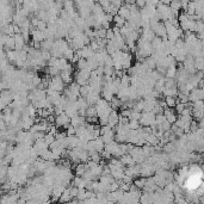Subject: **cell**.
<instances>
[{
  "label": "cell",
  "instance_id": "obj_11",
  "mask_svg": "<svg viewBox=\"0 0 204 204\" xmlns=\"http://www.w3.org/2000/svg\"><path fill=\"white\" fill-rule=\"evenodd\" d=\"M100 96H102L104 99H106L108 102H110V100L115 97V94H114V92L110 90L108 86H103L102 92H100Z\"/></svg>",
  "mask_w": 204,
  "mask_h": 204
},
{
  "label": "cell",
  "instance_id": "obj_37",
  "mask_svg": "<svg viewBox=\"0 0 204 204\" xmlns=\"http://www.w3.org/2000/svg\"><path fill=\"white\" fill-rule=\"evenodd\" d=\"M77 198L79 199V202H83L85 198H86V189H85V187H80V189H79Z\"/></svg>",
  "mask_w": 204,
  "mask_h": 204
},
{
  "label": "cell",
  "instance_id": "obj_7",
  "mask_svg": "<svg viewBox=\"0 0 204 204\" xmlns=\"http://www.w3.org/2000/svg\"><path fill=\"white\" fill-rule=\"evenodd\" d=\"M118 117H120V114L117 112V110L112 109L108 117V126L110 128H115V126L118 124Z\"/></svg>",
  "mask_w": 204,
  "mask_h": 204
},
{
  "label": "cell",
  "instance_id": "obj_4",
  "mask_svg": "<svg viewBox=\"0 0 204 204\" xmlns=\"http://www.w3.org/2000/svg\"><path fill=\"white\" fill-rule=\"evenodd\" d=\"M50 83H51V85H53V89H54L55 91H57V92H61V93H62L63 89L67 86V85L63 84V81H62V79H61V77H60V74H59V75H54V77H51V78H50Z\"/></svg>",
  "mask_w": 204,
  "mask_h": 204
},
{
  "label": "cell",
  "instance_id": "obj_33",
  "mask_svg": "<svg viewBox=\"0 0 204 204\" xmlns=\"http://www.w3.org/2000/svg\"><path fill=\"white\" fill-rule=\"evenodd\" d=\"M90 91H92V87H91L89 84L80 86V97H86L87 94H89Z\"/></svg>",
  "mask_w": 204,
  "mask_h": 204
},
{
  "label": "cell",
  "instance_id": "obj_22",
  "mask_svg": "<svg viewBox=\"0 0 204 204\" xmlns=\"http://www.w3.org/2000/svg\"><path fill=\"white\" fill-rule=\"evenodd\" d=\"M6 59L10 61V62L16 61L18 59V51L14 50V49H12V50H6Z\"/></svg>",
  "mask_w": 204,
  "mask_h": 204
},
{
  "label": "cell",
  "instance_id": "obj_21",
  "mask_svg": "<svg viewBox=\"0 0 204 204\" xmlns=\"http://www.w3.org/2000/svg\"><path fill=\"white\" fill-rule=\"evenodd\" d=\"M112 23H114L115 26H118V28H122L124 23H126V19L123 17H121L120 14H115L114 18H112Z\"/></svg>",
  "mask_w": 204,
  "mask_h": 204
},
{
  "label": "cell",
  "instance_id": "obj_41",
  "mask_svg": "<svg viewBox=\"0 0 204 204\" xmlns=\"http://www.w3.org/2000/svg\"><path fill=\"white\" fill-rule=\"evenodd\" d=\"M192 109H196V110H203L204 109L203 99H198V100L192 103Z\"/></svg>",
  "mask_w": 204,
  "mask_h": 204
},
{
  "label": "cell",
  "instance_id": "obj_58",
  "mask_svg": "<svg viewBox=\"0 0 204 204\" xmlns=\"http://www.w3.org/2000/svg\"><path fill=\"white\" fill-rule=\"evenodd\" d=\"M102 28H104V29H110V28H111V22L104 19L102 22Z\"/></svg>",
  "mask_w": 204,
  "mask_h": 204
},
{
  "label": "cell",
  "instance_id": "obj_46",
  "mask_svg": "<svg viewBox=\"0 0 204 204\" xmlns=\"http://www.w3.org/2000/svg\"><path fill=\"white\" fill-rule=\"evenodd\" d=\"M174 112H175V114H178L179 115L180 112H181V111H183V110H184V109H185V104H184V103H177V104H175V105H174Z\"/></svg>",
  "mask_w": 204,
  "mask_h": 204
},
{
  "label": "cell",
  "instance_id": "obj_50",
  "mask_svg": "<svg viewBox=\"0 0 204 204\" xmlns=\"http://www.w3.org/2000/svg\"><path fill=\"white\" fill-rule=\"evenodd\" d=\"M41 57H42V60L48 61L51 57V54H50V51H48V50H41Z\"/></svg>",
  "mask_w": 204,
  "mask_h": 204
},
{
  "label": "cell",
  "instance_id": "obj_36",
  "mask_svg": "<svg viewBox=\"0 0 204 204\" xmlns=\"http://www.w3.org/2000/svg\"><path fill=\"white\" fill-rule=\"evenodd\" d=\"M93 116H97L96 108L94 105H89L86 109V117H93Z\"/></svg>",
  "mask_w": 204,
  "mask_h": 204
},
{
  "label": "cell",
  "instance_id": "obj_56",
  "mask_svg": "<svg viewBox=\"0 0 204 204\" xmlns=\"http://www.w3.org/2000/svg\"><path fill=\"white\" fill-rule=\"evenodd\" d=\"M122 181H123V183H128V184H132V177H130V175H126V174H124V175H123V178H122Z\"/></svg>",
  "mask_w": 204,
  "mask_h": 204
},
{
  "label": "cell",
  "instance_id": "obj_42",
  "mask_svg": "<svg viewBox=\"0 0 204 204\" xmlns=\"http://www.w3.org/2000/svg\"><path fill=\"white\" fill-rule=\"evenodd\" d=\"M114 72H115L114 67L104 66V72H103V74H104L105 77H112V75H114Z\"/></svg>",
  "mask_w": 204,
  "mask_h": 204
},
{
  "label": "cell",
  "instance_id": "obj_18",
  "mask_svg": "<svg viewBox=\"0 0 204 204\" xmlns=\"http://www.w3.org/2000/svg\"><path fill=\"white\" fill-rule=\"evenodd\" d=\"M74 22H75V25H77V26H78L79 29L83 31V32H84V31L89 28V26H87V24H86V20H85V18L80 17V16H79L78 18L75 19Z\"/></svg>",
  "mask_w": 204,
  "mask_h": 204
},
{
  "label": "cell",
  "instance_id": "obj_6",
  "mask_svg": "<svg viewBox=\"0 0 204 204\" xmlns=\"http://www.w3.org/2000/svg\"><path fill=\"white\" fill-rule=\"evenodd\" d=\"M30 38L34 42H42L44 40L42 30H38L37 28H31L30 29Z\"/></svg>",
  "mask_w": 204,
  "mask_h": 204
},
{
  "label": "cell",
  "instance_id": "obj_48",
  "mask_svg": "<svg viewBox=\"0 0 204 204\" xmlns=\"http://www.w3.org/2000/svg\"><path fill=\"white\" fill-rule=\"evenodd\" d=\"M128 126H129V128L130 129H137L138 126H140V122L136 120H129V122H128Z\"/></svg>",
  "mask_w": 204,
  "mask_h": 204
},
{
  "label": "cell",
  "instance_id": "obj_9",
  "mask_svg": "<svg viewBox=\"0 0 204 204\" xmlns=\"http://www.w3.org/2000/svg\"><path fill=\"white\" fill-rule=\"evenodd\" d=\"M13 38H14V50H22L24 44L26 43L22 36V34H14Z\"/></svg>",
  "mask_w": 204,
  "mask_h": 204
},
{
  "label": "cell",
  "instance_id": "obj_60",
  "mask_svg": "<svg viewBox=\"0 0 204 204\" xmlns=\"http://www.w3.org/2000/svg\"><path fill=\"white\" fill-rule=\"evenodd\" d=\"M79 59H80V57H79L78 55H77V54H74V56H73L72 59H71V63H72V65H75V63L78 62Z\"/></svg>",
  "mask_w": 204,
  "mask_h": 204
},
{
  "label": "cell",
  "instance_id": "obj_19",
  "mask_svg": "<svg viewBox=\"0 0 204 204\" xmlns=\"http://www.w3.org/2000/svg\"><path fill=\"white\" fill-rule=\"evenodd\" d=\"M67 63H68V61H67L65 57H57V59H56V62H55V67L59 68L60 71H63V69L66 68Z\"/></svg>",
  "mask_w": 204,
  "mask_h": 204
},
{
  "label": "cell",
  "instance_id": "obj_25",
  "mask_svg": "<svg viewBox=\"0 0 204 204\" xmlns=\"http://www.w3.org/2000/svg\"><path fill=\"white\" fill-rule=\"evenodd\" d=\"M175 74H177V66H169L166 68V73H165L166 78H175Z\"/></svg>",
  "mask_w": 204,
  "mask_h": 204
},
{
  "label": "cell",
  "instance_id": "obj_20",
  "mask_svg": "<svg viewBox=\"0 0 204 204\" xmlns=\"http://www.w3.org/2000/svg\"><path fill=\"white\" fill-rule=\"evenodd\" d=\"M104 146H105V143H104V141L102 140L100 136H98L97 138H94V149H96V152L100 153V152L104 149Z\"/></svg>",
  "mask_w": 204,
  "mask_h": 204
},
{
  "label": "cell",
  "instance_id": "obj_34",
  "mask_svg": "<svg viewBox=\"0 0 204 204\" xmlns=\"http://www.w3.org/2000/svg\"><path fill=\"white\" fill-rule=\"evenodd\" d=\"M85 171H86V168H85L84 162H79V164H77V166H75V174H77V175H83Z\"/></svg>",
  "mask_w": 204,
  "mask_h": 204
},
{
  "label": "cell",
  "instance_id": "obj_29",
  "mask_svg": "<svg viewBox=\"0 0 204 204\" xmlns=\"http://www.w3.org/2000/svg\"><path fill=\"white\" fill-rule=\"evenodd\" d=\"M150 44H152V47H153V49L155 50V49L160 48L162 44V38L159 36H155L153 40H152V42H150Z\"/></svg>",
  "mask_w": 204,
  "mask_h": 204
},
{
  "label": "cell",
  "instance_id": "obj_35",
  "mask_svg": "<svg viewBox=\"0 0 204 204\" xmlns=\"http://www.w3.org/2000/svg\"><path fill=\"white\" fill-rule=\"evenodd\" d=\"M78 69H87V59H84V57H80L78 60V62L75 63Z\"/></svg>",
  "mask_w": 204,
  "mask_h": 204
},
{
  "label": "cell",
  "instance_id": "obj_52",
  "mask_svg": "<svg viewBox=\"0 0 204 204\" xmlns=\"http://www.w3.org/2000/svg\"><path fill=\"white\" fill-rule=\"evenodd\" d=\"M65 130H66V132H67V136H71V135H75V128H74L73 126H71V124L67 126Z\"/></svg>",
  "mask_w": 204,
  "mask_h": 204
},
{
  "label": "cell",
  "instance_id": "obj_31",
  "mask_svg": "<svg viewBox=\"0 0 204 204\" xmlns=\"http://www.w3.org/2000/svg\"><path fill=\"white\" fill-rule=\"evenodd\" d=\"M74 54H75V50H73V49H71V48H67L66 50L63 51L62 57H65L67 61H71V59L74 56Z\"/></svg>",
  "mask_w": 204,
  "mask_h": 204
},
{
  "label": "cell",
  "instance_id": "obj_23",
  "mask_svg": "<svg viewBox=\"0 0 204 204\" xmlns=\"http://www.w3.org/2000/svg\"><path fill=\"white\" fill-rule=\"evenodd\" d=\"M68 89H69V91L72 92V93H74L75 96H80V85L77 84L75 81H72L71 84L68 85Z\"/></svg>",
  "mask_w": 204,
  "mask_h": 204
},
{
  "label": "cell",
  "instance_id": "obj_38",
  "mask_svg": "<svg viewBox=\"0 0 204 204\" xmlns=\"http://www.w3.org/2000/svg\"><path fill=\"white\" fill-rule=\"evenodd\" d=\"M171 126H172V124L166 120V121H164L160 126H156V129H161V130H164V132H166V130H169V129H171Z\"/></svg>",
  "mask_w": 204,
  "mask_h": 204
},
{
  "label": "cell",
  "instance_id": "obj_8",
  "mask_svg": "<svg viewBox=\"0 0 204 204\" xmlns=\"http://www.w3.org/2000/svg\"><path fill=\"white\" fill-rule=\"evenodd\" d=\"M87 122H86V117L84 116H80V115H77V116H74L71 118V122H69V124L73 126L74 128H77L79 126H85Z\"/></svg>",
  "mask_w": 204,
  "mask_h": 204
},
{
  "label": "cell",
  "instance_id": "obj_39",
  "mask_svg": "<svg viewBox=\"0 0 204 204\" xmlns=\"http://www.w3.org/2000/svg\"><path fill=\"white\" fill-rule=\"evenodd\" d=\"M141 117V112L140 111H136V110H132L130 109V115H129V120H136L138 121Z\"/></svg>",
  "mask_w": 204,
  "mask_h": 204
},
{
  "label": "cell",
  "instance_id": "obj_45",
  "mask_svg": "<svg viewBox=\"0 0 204 204\" xmlns=\"http://www.w3.org/2000/svg\"><path fill=\"white\" fill-rule=\"evenodd\" d=\"M55 140V135L54 134H51V132H46V135H44V141L47 142L48 144H50L53 141Z\"/></svg>",
  "mask_w": 204,
  "mask_h": 204
},
{
  "label": "cell",
  "instance_id": "obj_2",
  "mask_svg": "<svg viewBox=\"0 0 204 204\" xmlns=\"http://www.w3.org/2000/svg\"><path fill=\"white\" fill-rule=\"evenodd\" d=\"M69 122H71V118H69L65 112L55 116L54 124L57 126V128H63V129H66L67 126H69Z\"/></svg>",
  "mask_w": 204,
  "mask_h": 204
},
{
  "label": "cell",
  "instance_id": "obj_54",
  "mask_svg": "<svg viewBox=\"0 0 204 204\" xmlns=\"http://www.w3.org/2000/svg\"><path fill=\"white\" fill-rule=\"evenodd\" d=\"M63 108H61L60 105H55L54 106V115L55 116H57V115H61V114H63Z\"/></svg>",
  "mask_w": 204,
  "mask_h": 204
},
{
  "label": "cell",
  "instance_id": "obj_51",
  "mask_svg": "<svg viewBox=\"0 0 204 204\" xmlns=\"http://www.w3.org/2000/svg\"><path fill=\"white\" fill-rule=\"evenodd\" d=\"M104 66H108V67H114V60H112V57L108 55L106 57H105V60H104Z\"/></svg>",
  "mask_w": 204,
  "mask_h": 204
},
{
  "label": "cell",
  "instance_id": "obj_49",
  "mask_svg": "<svg viewBox=\"0 0 204 204\" xmlns=\"http://www.w3.org/2000/svg\"><path fill=\"white\" fill-rule=\"evenodd\" d=\"M177 118H178V116H177V114H175V112H172V114H169L168 116H166V120H167L171 124H173L174 122L177 121Z\"/></svg>",
  "mask_w": 204,
  "mask_h": 204
},
{
  "label": "cell",
  "instance_id": "obj_47",
  "mask_svg": "<svg viewBox=\"0 0 204 204\" xmlns=\"http://www.w3.org/2000/svg\"><path fill=\"white\" fill-rule=\"evenodd\" d=\"M203 31H204L203 20H196V31L195 32H203Z\"/></svg>",
  "mask_w": 204,
  "mask_h": 204
},
{
  "label": "cell",
  "instance_id": "obj_27",
  "mask_svg": "<svg viewBox=\"0 0 204 204\" xmlns=\"http://www.w3.org/2000/svg\"><path fill=\"white\" fill-rule=\"evenodd\" d=\"M4 47H5L6 50H12V49H14V38H13V36H7Z\"/></svg>",
  "mask_w": 204,
  "mask_h": 204
},
{
  "label": "cell",
  "instance_id": "obj_10",
  "mask_svg": "<svg viewBox=\"0 0 204 204\" xmlns=\"http://www.w3.org/2000/svg\"><path fill=\"white\" fill-rule=\"evenodd\" d=\"M117 14H120L121 17H123V18L126 19H129L130 17V10H129V4H123L122 6L118 8V11H117Z\"/></svg>",
  "mask_w": 204,
  "mask_h": 204
},
{
  "label": "cell",
  "instance_id": "obj_14",
  "mask_svg": "<svg viewBox=\"0 0 204 204\" xmlns=\"http://www.w3.org/2000/svg\"><path fill=\"white\" fill-rule=\"evenodd\" d=\"M115 135H116V132H115V130L111 128L108 132H105V134L100 135V137H102V140L104 141V143H108V142H110V141L115 140Z\"/></svg>",
  "mask_w": 204,
  "mask_h": 204
},
{
  "label": "cell",
  "instance_id": "obj_55",
  "mask_svg": "<svg viewBox=\"0 0 204 204\" xmlns=\"http://www.w3.org/2000/svg\"><path fill=\"white\" fill-rule=\"evenodd\" d=\"M73 71H74V67H73V65L72 63H67V66H66V68L63 69V72H66V73H68V74H73Z\"/></svg>",
  "mask_w": 204,
  "mask_h": 204
},
{
  "label": "cell",
  "instance_id": "obj_57",
  "mask_svg": "<svg viewBox=\"0 0 204 204\" xmlns=\"http://www.w3.org/2000/svg\"><path fill=\"white\" fill-rule=\"evenodd\" d=\"M114 36H115V34H114V31H112V29H111V28H110V29H106V35H105V38H106V40H111Z\"/></svg>",
  "mask_w": 204,
  "mask_h": 204
},
{
  "label": "cell",
  "instance_id": "obj_44",
  "mask_svg": "<svg viewBox=\"0 0 204 204\" xmlns=\"http://www.w3.org/2000/svg\"><path fill=\"white\" fill-rule=\"evenodd\" d=\"M164 121H166V116L164 114H158L155 115V123H156V126H160Z\"/></svg>",
  "mask_w": 204,
  "mask_h": 204
},
{
  "label": "cell",
  "instance_id": "obj_3",
  "mask_svg": "<svg viewBox=\"0 0 204 204\" xmlns=\"http://www.w3.org/2000/svg\"><path fill=\"white\" fill-rule=\"evenodd\" d=\"M155 120V115L153 114L152 111H146V112H141V117H140V126H149L152 122H154Z\"/></svg>",
  "mask_w": 204,
  "mask_h": 204
},
{
  "label": "cell",
  "instance_id": "obj_16",
  "mask_svg": "<svg viewBox=\"0 0 204 204\" xmlns=\"http://www.w3.org/2000/svg\"><path fill=\"white\" fill-rule=\"evenodd\" d=\"M140 202L143 204L153 203V198H152V192H142L141 197H140Z\"/></svg>",
  "mask_w": 204,
  "mask_h": 204
},
{
  "label": "cell",
  "instance_id": "obj_13",
  "mask_svg": "<svg viewBox=\"0 0 204 204\" xmlns=\"http://www.w3.org/2000/svg\"><path fill=\"white\" fill-rule=\"evenodd\" d=\"M54 38H46L41 42V50H48L50 51L54 46Z\"/></svg>",
  "mask_w": 204,
  "mask_h": 204
},
{
  "label": "cell",
  "instance_id": "obj_28",
  "mask_svg": "<svg viewBox=\"0 0 204 204\" xmlns=\"http://www.w3.org/2000/svg\"><path fill=\"white\" fill-rule=\"evenodd\" d=\"M164 99H165V103H166V106H168V108H174V105L177 104V97L167 96L165 97Z\"/></svg>",
  "mask_w": 204,
  "mask_h": 204
},
{
  "label": "cell",
  "instance_id": "obj_12",
  "mask_svg": "<svg viewBox=\"0 0 204 204\" xmlns=\"http://www.w3.org/2000/svg\"><path fill=\"white\" fill-rule=\"evenodd\" d=\"M120 160H121V162L124 165V166H130V165H134V164H136V162L134 161L132 156L130 155L129 153H126V154L121 155L120 156Z\"/></svg>",
  "mask_w": 204,
  "mask_h": 204
},
{
  "label": "cell",
  "instance_id": "obj_59",
  "mask_svg": "<svg viewBox=\"0 0 204 204\" xmlns=\"http://www.w3.org/2000/svg\"><path fill=\"white\" fill-rule=\"evenodd\" d=\"M6 129H7V126H6V123H5V121L1 120V121H0V132L6 130Z\"/></svg>",
  "mask_w": 204,
  "mask_h": 204
},
{
  "label": "cell",
  "instance_id": "obj_53",
  "mask_svg": "<svg viewBox=\"0 0 204 204\" xmlns=\"http://www.w3.org/2000/svg\"><path fill=\"white\" fill-rule=\"evenodd\" d=\"M38 30H44V29H47V22H44V20H38V23H37V26H36Z\"/></svg>",
  "mask_w": 204,
  "mask_h": 204
},
{
  "label": "cell",
  "instance_id": "obj_32",
  "mask_svg": "<svg viewBox=\"0 0 204 204\" xmlns=\"http://www.w3.org/2000/svg\"><path fill=\"white\" fill-rule=\"evenodd\" d=\"M195 67H196L197 71H203L204 68L203 57H195Z\"/></svg>",
  "mask_w": 204,
  "mask_h": 204
},
{
  "label": "cell",
  "instance_id": "obj_5",
  "mask_svg": "<svg viewBox=\"0 0 204 204\" xmlns=\"http://www.w3.org/2000/svg\"><path fill=\"white\" fill-rule=\"evenodd\" d=\"M204 98V91L201 87H195L193 90L189 92V102H196L198 99H203Z\"/></svg>",
  "mask_w": 204,
  "mask_h": 204
},
{
  "label": "cell",
  "instance_id": "obj_26",
  "mask_svg": "<svg viewBox=\"0 0 204 204\" xmlns=\"http://www.w3.org/2000/svg\"><path fill=\"white\" fill-rule=\"evenodd\" d=\"M175 150V146H174V142H171V141H168L166 143L162 146V152L164 153H171V152H173Z\"/></svg>",
  "mask_w": 204,
  "mask_h": 204
},
{
  "label": "cell",
  "instance_id": "obj_43",
  "mask_svg": "<svg viewBox=\"0 0 204 204\" xmlns=\"http://www.w3.org/2000/svg\"><path fill=\"white\" fill-rule=\"evenodd\" d=\"M115 140H116L118 143L126 142V134H116V135H115Z\"/></svg>",
  "mask_w": 204,
  "mask_h": 204
},
{
  "label": "cell",
  "instance_id": "obj_17",
  "mask_svg": "<svg viewBox=\"0 0 204 204\" xmlns=\"http://www.w3.org/2000/svg\"><path fill=\"white\" fill-rule=\"evenodd\" d=\"M62 5H63V10H66L68 13H71L74 10H77L75 6H74V1L73 0H63Z\"/></svg>",
  "mask_w": 204,
  "mask_h": 204
},
{
  "label": "cell",
  "instance_id": "obj_1",
  "mask_svg": "<svg viewBox=\"0 0 204 204\" xmlns=\"http://www.w3.org/2000/svg\"><path fill=\"white\" fill-rule=\"evenodd\" d=\"M129 154L132 156L134 161L136 162V164H142V162L147 159V158L144 156L143 152L141 149V147H138V146H134L132 149L129 152Z\"/></svg>",
  "mask_w": 204,
  "mask_h": 204
},
{
  "label": "cell",
  "instance_id": "obj_61",
  "mask_svg": "<svg viewBox=\"0 0 204 204\" xmlns=\"http://www.w3.org/2000/svg\"><path fill=\"white\" fill-rule=\"evenodd\" d=\"M1 120H4V114L3 112H0V121Z\"/></svg>",
  "mask_w": 204,
  "mask_h": 204
},
{
  "label": "cell",
  "instance_id": "obj_24",
  "mask_svg": "<svg viewBox=\"0 0 204 204\" xmlns=\"http://www.w3.org/2000/svg\"><path fill=\"white\" fill-rule=\"evenodd\" d=\"M60 77H61V79H62V81H63V84L65 85H69L73 81L72 74H68V73L63 72V71H61L60 72Z\"/></svg>",
  "mask_w": 204,
  "mask_h": 204
},
{
  "label": "cell",
  "instance_id": "obj_40",
  "mask_svg": "<svg viewBox=\"0 0 204 204\" xmlns=\"http://www.w3.org/2000/svg\"><path fill=\"white\" fill-rule=\"evenodd\" d=\"M132 183L137 186L138 189H141V190H142V189H143V186H144V183H146V177L138 178V179H136V180H132Z\"/></svg>",
  "mask_w": 204,
  "mask_h": 204
},
{
  "label": "cell",
  "instance_id": "obj_30",
  "mask_svg": "<svg viewBox=\"0 0 204 204\" xmlns=\"http://www.w3.org/2000/svg\"><path fill=\"white\" fill-rule=\"evenodd\" d=\"M168 5L174 11H181V3H180V0H171V3Z\"/></svg>",
  "mask_w": 204,
  "mask_h": 204
},
{
  "label": "cell",
  "instance_id": "obj_15",
  "mask_svg": "<svg viewBox=\"0 0 204 204\" xmlns=\"http://www.w3.org/2000/svg\"><path fill=\"white\" fill-rule=\"evenodd\" d=\"M71 193H69V189H68V186H67L66 189L63 190V192L61 193L60 198H59V202L60 203H67V202H69L71 201Z\"/></svg>",
  "mask_w": 204,
  "mask_h": 204
}]
</instances>
